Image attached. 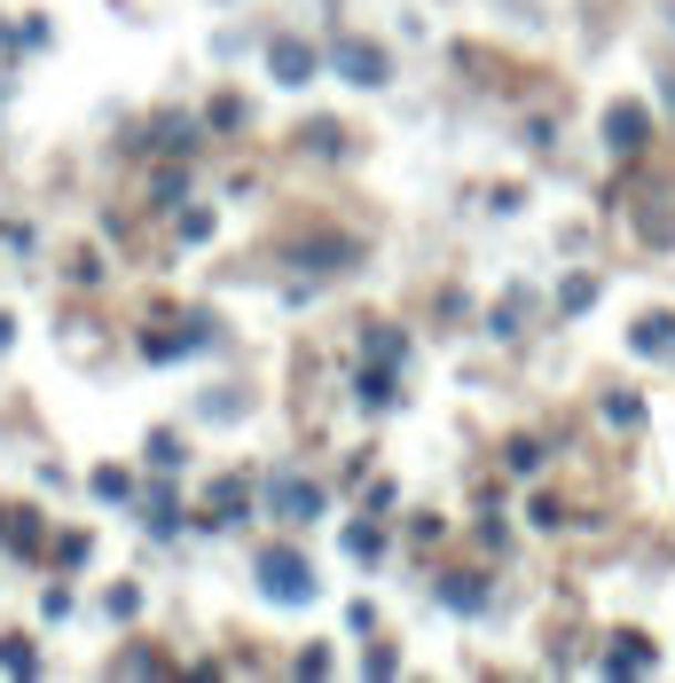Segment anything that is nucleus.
<instances>
[{"label":"nucleus","instance_id":"obj_1","mask_svg":"<svg viewBox=\"0 0 675 683\" xmlns=\"http://www.w3.org/2000/svg\"><path fill=\"white\" fill-rule=\"evenodd\" d=\"M251 573H260V597H268V606H314V597H322L307 550H291V542H268L260 558H251Z\"/></svg>","mask_w":675,"mask_h":683},{"label":"nucleus","instance_id":"obj_2","mask_svg":"<svg viewBox=\"0 0 675 683\" xmlns=\"http://www.w3.org/2000/svg\"><path fill=\"white\" fill-rule=\"evenodd\" d=\"M322 510H330V495L307 479V472H268V519H283V527H307V519H322Z\"/></svg>","mask_w":675,"mask_h":683},{"label":"nucleus","instance_id":"obj_3","mask_svg":"<svg viewBox=\"0 0 675 683\" xmlns=\"http://www.w3.org/2000/svg\"><path fill=\"white\" fill-rule=\"evenodd\" d=\"M330 71L346 79V87H385V79H393V55H385L377 40H362V32H338V40H330Z\"/></svg>","mask_w":675,"mask_h":683},{"label":"nucleus","instance_id":"obj_4","mask_svg":"<svg viewBox=\"0 0 675 683\" xmlns=\"http://www.w3.org/2000/svg\"><path fill=\"white\" fill-rule=\"evenodd\" d=\"M268 71H276V87H307V79L322 71V55H314L299 32H276V40H268Z\"/></svg>","mask_w":675,"mask_h":683},{"label":"nucleus","instance_id":"obj_5","mask_svg":"<svg viewBox=\"0 0 675 683\" xmlns=\"http://www.w3.org/2000/svg\"><path fill=\"white\" fill-rule=\"evenodd\" d=\"M605 149H613V157H644V149H652L644 103H613V111H605Z\"/></svg>","mask_w":675,"mask_h":683},{"label":"nucleus","instance_id":"obj_6","mask_svg":"<svg viewBox=\"0 0 675 683\" xmlns=\"http://www.w3.org/2000/svg\"><path fill=\"white\" fill-rule=\"evenodd\" d=\"M299 268L307 276H346V268H362V244L354 236H307L299 244Z\"/></svg>","mask_w":675,"mask_h":683},{"label":"nucleus","instance_id":"obj_7","mask_svg":"<svg viewBox=\"0 0 675 683\" xmlns=\"http://www.w3.org/2000/svg\"><path fill=\"white\" fill-rule=\"evenodd\" d=\"M433 597H440L448 613H464V621H479V613L495 606V589H487V573H440V581H433Z\"/></svg>","mask_w":675,"mask_h":683},{"label":"nucleus","instance_id":"obj_8","mask_svg":"<svg viewBox=\"0 0 675 683\" xmlns=\"http://www.w3.org/2000/svg\"><path fill=\"white\" fill-rule=\"evenodd\" d=\"M354 401H362L370 416L401 408V370H385V362H362V370H354Z\"/></svg>","mask_w":675,"mask_h":683},{"label":"nucleus","instance_id":"obj_9","mask_svg":"<svg viewBox=\"0 0 675 683\" xmlns=\"http://www.w3.org/2000/svg\"><path fill=\"white\" fill-rule=\"evenodd\" d=\"M243 510H251V479H243V472H228V479H212V510H205L197 527H236Z\"/></svg>","mask_w":675,"mask_h":683},{"label":"nucleus","instance_id":"obj_10","mask_svg":"<svg viewBox=\"0 0 675 683\" xmlns=\"http://www.w3.org/2000/svg\"><path fill=\"white\" fill-rule=\"evenodd\" d=\"M362 362H385V370H401V362H408V338H401L393 322H362Z\"/></svg>","mask_w":675,"mask_h":683},{"label":"nucleus","instance_id":"obj_11","mask_svg":"<svg viewBox=\"0 0 675 683\" xmlns=\"http://www.w3.org/2000/svg\"><path fill=\"white\" fill-rule=\"evenodd\" d=\"M629 346H636L644 362H660V354H675V314H644V322L629 330Z\"/></svg>","mask_w":675,"mask_h":683},{"label":"nucleus","instance_id":"obj_12","mask_svg":"<svg viewBox=\"0 0 675 683\" xmlns=\"http://www.w3.org/2000/svg\"><path fill=\"white\" fill-rule=\"evenodd\" d=\"M605 668H613V675H652V668H660V652H652L644 637H613V652H605Z\"/></svg>","mask_w":675,"mask_h":683},{"label":"nucleus","instance_id":"obj_13","mask_svg":"<svg viewBox=\"0 0 675 683\" xmlns=\"http://www.w3.org/2000/svg\"><path fill=\"white\" fill-rule=\"evenodd\" d=\"M636 228H644L652 251H667V244H675V213H667V197H644V205H636Z\"/></svg>","mask_w":675,"mask_h":683},{"label":"nucleus","instance_id":"obj_14","mask_svg":"<svg viewBox=\"0 0 675 683\" xmlns=\"http://www.w3.org/2000/svg\"><path fill=\"white\" fill-rule=\"evenodd\" d=\"M346 558H354V566H377V558H385V527H370V510L346 527Z\"/></svg>","mask_w":675,"mask_h":683},{"label":"nucleus","instance_id":"obj_15","mask_svg":"<svg viewBox=\"0 0 675 683\" xmlns=\"http://www.w3.org/2000/svg\"><path fill=\"white\" fill-rule=\"evenodd\" d=\"M502 472H519V479H534V472H542V441H534V433H519V441H502Z\"/></svg>","mask_w":675,"mask_h":683},{"label":"nucleus","instance_id":"obj_16","mask_svg":"<svg viewBox=\"0 0 675 683\" xmlns=\"http://www.w3.org/2000/svg\"><path fill=\"white\" fill-rule=\"evenodd\" d=\"M0 542L9 550H40V519L32 510H0Z\"/></svg>","mask_w":675,"mask_h":683},{"label":"nucleus","instance_id":"obj_17","mask_svg":"<svg viewBox=\"0 0 675 683\" xmlns=\"http://www.w3.org/2000/svg\"><path fill=\"white\" fill-rule=\"evenodd\" d=\"M605 424H613V433H636V424H644V401H636V393H605Z\"/></svg>","mask_w":675,"mask_h":683},{"label":"nucleus","instance_id":"obj_18","mask_svg":"<svg viewBox=\"0 0 675 683\" xmlns=\"http://www.w3.org/2000/svg\"><path fill=\"white\" fill-rule=\"evenodd\" d=\"M598 307V276H573L565 291H558V314H589Z\"/></svg>","mask_w":675,"mask_h":683},{"label":"nucleus","instance_id":"obj_19","mask_svg":"<svg viewBox=\"0 0 675 683\" xmlns=\"http://www.w3.org/2000/svg\"><path fill=\"white\" fill-rule=\"evenodd\" d=\"M299 142H307V149H314V157H346V134H338V126H330V118H314V126H307V134H299Z\"/></svg>","mask_w":675,"mask_h":683},{"label":"nucleus","instance_id":"obj_20","mask_svg":"<svg viewBox=\"0 0 675 683\" xmlns=\"http://www.w3.org/2000/svg\"><path fill=\"white\" fill-rule=\"evenodd\" d=\"M487 338H519V299H502V307H487Z\"/></svg>","mask_w":675,"mask_h":683},{"label":"nucleus","instance_id":"obj_21","mask_svg":"<svg viewBox=\"0 0 675 683\" xmlns=\"http://www.w3.org/2000/svg\"><path fill=\"white\" fill-rule=\"evenodd\" d=\"M527 519H534L542 535H558V527H565V503H558V495H534V510H527Z\"/></svg>","mask_w":675,"mask_h":683},{"label":"nucleus","instance_id":"obj_22","mask_svg":"<svg viewBox=\"0 0 675 683\" xmlns=\"http://www.w3.org/2000/svg\"><path fill=\"white\" fill-rule=\"evenodd\" d=\"M149 464L174 472V464H181V441H174V433H149Z\"/></svg>","mask_w":675,"mask_h":683},{"label":"nucleus","instance_id":"obj_23","mask_svg":"<svg viewBox=\"0 0 675 683\" xmlns=\"http://www.w3.org/2000/svg\"><path fill=\"white\" fill-rule=\"evenodd\" d=\"M0 668H17V675H32V644H24V637H0Z\"/></svg>","mask_w":675,"mask_h":683},{"label":"nucleus","instance_id":"obj_24","mask_svg":"<svg viewBox=\"0 0 675 683\" xmlns=\"http://www.w3.org/2000/svg\"><path fill=\"white\" fill-rule=\"evenodd\" d=\"M205 118H212V126H220V134H236V126H243V103H236V95H220V103H212V111H205Z\"/></svg>","mask_w":675,"mask_h":683},{"label":"nucleus","instance_id":"obj_25","mask_svg":"<svg viewBox=\"0 0 675 683\" xmlns=\"http://www.w3.org/2000/svg\"><path fill=\"white\" fill-rule=\"evenodd\" d=\"M95 495H103V503H126L134 479H126V472H95Z\"/></svg>","mask_w":675,"mask_h":683},{"label":"nucleus","instance_id":"obj_26","mask_svg":"<svg viewBox=\"0 0 675 683\" xmlns=\"http://www.w3.org/2000/svg\"><path fill=\"white\" fill-rule=\"evenodd\" d=\"M149 535H174V495H149Z\"/></svg>","mask_w":675,"mask_h":683},{"label":"nucleus","instance_id":"obj_27","mask_svg":"<svg viewBox=\"0 0 675 683\" xmlns=\"http://www.w3.org/2000/svg\"><path fill=\"white\" fill-rule=\"evenodd\" d=\"M502 542H511V535H502V519L487 510V519H479V550H495V558H502Z\"/></svg>","mask_w":675,"mask_h":683},{"label":"nucleus","instance_id":"obj_28","mask_svg":"<svg viewBox=\"0 0 675 683\" xmlns=\"http://www.w3.org/2000/svg\"><path fill=\"white\" fill-rule=\"evenodd\" d=\"M212 236V213H181V244H205Z\"/></svg>","mask_w":675,"mask_h":683},{"label":"nucleus","instance_id":"obj_29","mask_svg":"<svg viewBox=\"0 0 675 683\" xmlns=\"http://www.w3.org/2000/svg\"><path fill=\"white\" fill-rule=\"evenodd\" d=\"M660 103H667V118H675V79H667V87H660Z\"/></svg>","mask_w":675,"mask_h":683},{"label":"nucleus","instance_id":"obj_30","mask_svg":"<svg viewBox=\"0 0 675 683\" xmlns=\"http://www.w3.org/2000/svg\"><path fill=\"white\" fill-rule=\"evenodd\" d=\"M0 346H9V322H0Z\"/></svg>","mask_w":675,"mask_h":683}]
</instances>
